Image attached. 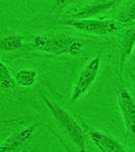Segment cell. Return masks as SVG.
<instances>
[{"mask_svg":"<svg viewBox=\"0 0 135 152\" xmlns=\"http://www.w3.org/2000/svg\"><path fill=\"white\" fill-rule=\"evenodd\" d=\"M101 66V58L99 56L92 58L90 62L85 65L80 74L78 75V78L75 82L72 89L71 94V102H74L77 99H79L82 95H84L90 89L95 80L97 79V76L99 74Z\"/></svg>","mask_w":135,"mask_h":152,"instance_id":"5b68a950","label":"cell"},{"mask_svg":"<svg viewBox=\"0 0 135 152\" xmlns=\"http://www.w3.org/2000/svg\"><path fill=\"white\" fill-rule=\"evenodd\" d=\"M63 24L73 28L82 33L95 36H107L117 33L121 28L119 21L112 19H92V18H73L65 20Z\"/></svg>","mask_w":135,"mask_h":152,"instance_id":"3957f363","label":"cell"},{"mask_svg":"<svg viewBox=\"0 0 135 152\" xmlns=\"http://www.w3.org/2000/svg\"><path fill=\"white\" fill-rule=\"evenodd\" d=\"M132 62L135 63V44H134L133 51H132Z\"/></svg>","mask_w":135,"mask_h":152,"instance_id":"9a60e30c","label":"cell"},{"mask_svg":"<svg viewBox=\"0 0 135 152\" xmlns=\"http://www.w3.org/2000/svg\"><path fill=\"white\" fill-rule=\"evenodd\" d=\"M36 126H28L11 134L0 145V152H18L29 150Z\"/></svg>","mask_w":135,"mask_h":152,"instance_id":"8992f818","label":"cell"},{"mask_svg":"<svg viewBox=\"0 0 135 152\" xmlns=\"http://www.w3.org/2000/svg\"><path fill=\"white\" fill-rule=\"evenodd\" d=\"M118 21L122 24L131 23L135 20V0H131L130 3L118 14Z\"/></svg>","mask_w":135,"mask_h":152,"instance_id":"4fadbf2b","label":"cell"},{"mask_svg":"<svg viewBox=\"0 0 135 152\" xmlns=\"http://www.w3.org/2000/svg\"><path fill=\"white\" fill-rule=\"evenodd\" d=\"M115 94L117 96L118 107L120 109L126 130V134L135 142V102L129 91L124 87H116Z\"/></svg>","mask_w":135,"mask_h":152,"instance_id":"277c9868","label":"cell"},{"mask_svg":"<svg viewBox=\"0 0 135 152\" xmlns=\"http://www.w3.org/2000/svg\"><path fill=\"white\" fill-rule=\"evenodd\" d=\"M42 99L44 104L48 107L52 115L53 119L56 121L59 126L61 127L68 138L73 143L78 150L85 151L87 150V142H85V134L78 122L74 119L68 112H66L63 107H61L58 104L51 100L48 96L44 94H41Z\"/></svg>","mask_w":135,"mask_h":152,"instance_id":"7a4b0ae2","label":"cell"},{"mask_svg":"<svg viewBox=\"0 0 135 152\" xmlns=\"http://www.w3.org/2000/svg\"><path fill=\"white\" fill-rule=\"evenodd\" d=\"M23 46V37L19 35H12L0 39V51L11 52L21 49Z\"/></svg>","mask_w":135,"mask_h":152,"instance_id":"8fae6325","label":"cell"},{"mask_svg":"<svg viewBox=\"0 0 135 152\" xmlns=\"http://www.w3.org/2000/svg\"><path fill=\"white\" fill-rule=\"evenodd\" d=\"M68 1H69V0H55V4L58 8H62Z\"/></svg>","mask_w":135,"mask_h":152,"instance_id":"5bb4252c","label":"cell"},{"mask_svg":"<svg viewBox=\"0 0 135 152\" xmlns=\"http://www.w3.org/2000/svg\"><path fill=\"white\" fill-rule=\"evenodd\" d=\"M120 0H101V1H97L95 3L88 4V5L82 7L81 9H79L71 16L73 18H90L92 16H95L97 14H100L102 12L111 9Z\"/></svg>","mask_w":135,"mask_h":152,"instance_id":"ba28073f","label":"cell"},{"mask_svg":"<svg viewBox=\"0 0 135 152\" xmlns=\"http://www.w3.org/2000/svg\"><path fill=\"white\" fill-rule=\"evenodd\" d=\"M87 135L94 143V145L103 152H123L126 151L123 145L113 138L110 135H107L104 132L98 131L94 129H88Z\"/></svg>","mask_w":135,"mask_h":152,"instance_id":"52a82bcc","label":"cell"},{"mask_svg":"<svg viewBox=\"0 0 135 152\" xmlns=\"http://www.w3.org/2000/svg\"><path fill=\"white\" fill-rule=\"evenodd\" d=\"M15 87V80L12 77L8 67L0 61V89L12 90Z\"/></svg>","mask_w":135,"mask_h":152,"instance_id":"7c38bea8","label":"cell"},{"mask_svg":"<svg viewBox=\"0 0 135 152\" xmlns=\"http://www.w3.org/2000/svg\"><path fill=\"white\" fill-rule=\"evenodd\" d=\"M135 44V28H131L125 34L121 44V63H120V69L121 72L123 70V65L126 59L132 54Z\"/></svg>","mask_w":135,"mask_h":152,"instance_id":"9c48e42d","label":"cell"},{"mask_svg":"<svg viewBox=\"0 0 135 152\" xmlns=\"http://www.w3.org/2000/svg\"><path fill=\"white\" fill-rule=\"evenodd\" d=\"M38 72L34 69H21L15 75V83L23 87H31L37 81Z\"/></svg>","mask_w":135,"mask_h":152,"instance_id":"30bf717a","label":"cell"},{"mask_svg":"<svg viewBox=\"0 0 135 152\" xmlns=\"http://www.w3.org/2000/svg\"><path fill=\"white\" fill-rule=\"evenodd\" d=\"M29 46L36 51L48 55L76 56L82 49V44L69 35H37L31 39Z\"/></svg>","mask_w":135,"mask_h":152,"instance_id":"6da1fadb","label":"cell"}]
</instances>
